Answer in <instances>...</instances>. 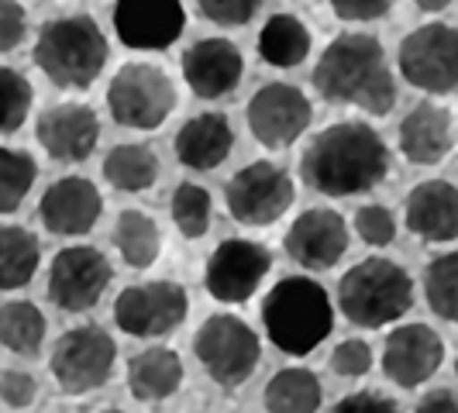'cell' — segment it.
Masks as SVG:
<instances>
[{
  "instance_id": "cell-1",
  "label": "cell",
  "mask_w": 458,
  "mask_h": 413,
  "mask_svg": "<svg viewBox=\"0 0 458 413\" xmlns=\"http://www.w3.org/2000/svg\"><path fill=\"white\" fill-rule=\"evenodd\" d=\"M390 176V148L366 121H338L310 138L300 180L321 197H359Z\"/></svg>"
},
{
  "instance_id": "cell-2",
  "label": "cell",
  "mask_w": 458,
  "mask_h": 413,
  "mask_svg": "<svg viewBox=\"0 0 458 413\" xmlns=\"http://www.w3.org/2000/svg\"><path fill=\"white\" fill-rule=\"evenodd\" d=\"M310 83L327 104H352L372 117H386L396 104V80L386 66V48L366 31L338 35L321 52Z\"/></svg>"
},
{
  "instance_id": "cell-3",
  "label": "cell",
  "mask_w": 458,
  "mask_h": 413,
  "mask_svg": "<svg viewBox=\"0 0 458 413\" xmlns=\"http://www.w3.org/2000/svg\"><path fill=\"white\" fill-rule=\"evenodd\" d=\"M262 327L283 355H310L335 331V303L318 279L286 275L262 299Z\"/></svg>"
},
{
  "instance_id": "cell-4",
  "label": "cell",
  "mask_w": 458,
  "mask_h": 413,
  "mask_svg": "<svg viewBox=\"0 0 458 413\" xmlns=\"http://www.w3.org/2000/svg\"><path fill=\"white\" fill-rule=\"evenodd\" d=\"M35 66L59 90H87L107 66V38L90 14L52 18L38 28Z\"/></svg>"
},
{
  "instance_id": "cell-5",
  "label": "cell",
  "mask_w": 458,
  "mask_h": 413,
  "mask_svg": "<svg viewBox=\"0 0 458 413\" xmlns=\"http://www.w3.org/2000/svg\"><path fill=\"white\" fill-rule=\"evenodd\" d=\"M413 307V279L393 258H362L338 282V310L355 327L379 331Z\"/></svg>"
},
{
  "instance_id": "cell-6",
  "label": "cell",
  "mask_w": 458,
  "mask_h": 413,
  "mask_svg": "<svg viewBox=\"0 0 458 413\" xmlns=\"http://www.w3.org/2000/svg\"><path fill=\"white\" fill-rule=\"evenodd\" d=\"M107 111L121 128L156 131L176 111V83L152 63H124L107 83Z\"/></svg>"
},
{
  "instance_id": "cell-7",
  "label": "cell",
  "mask_w": 458,
  "mask_h": 413,
  "mask_svg": "<svg viewBox=\"0 0 458 413\" xmlns=\"http://www.w3.org/2000/svg\"><path fill=\"white\" fill-rule=\"evenodd\" d=\"M297 197V186L283 165L259 159L242 165L225 186V204L234 224L242 228H269L276 224Z\"/></svg>"
},
{
  "instance_id": "cell-8",
  "label": "cell",
  "mask_w": 458,
  "mask_h": 413,
  "mask_svg": "<svg viewBox=\"0 0 458 413\" xmlns=\"http://www.w3.org/2000/svg\"><path fill=\"white\" fill-rule=\"evenodd\" d=\"M193 351H197L200 366L207 368V375L225 390L242 386L259 368V358H262L259 334L234 314L207 317L200 324V331L193 334Z\"/></svg>"
},
{
  "instance_id": "cell-9",
  "label": "cell",
  "mask_w": 458,
  "mask_h": 413,
  "mask_svg": "<svg viewBox=\"0 0 458 413\" xmlns=\"http://www.w3.org/2000/svg\"><path fill=\"white\" fill-rule=\"evenodd\" d=\"M396 63L403 80L424 93L458 90V24L431 21L400 42Z\"/></svg>"
},
{
  "instance_id": "cell-10",
  "label": "cell",
  "mask_w": 458,
  "mask_h": 413,
  "mask_svg": "<svg viewBox=\"0 0 458 413\" xmlns=\"http://www.w3.org/2000/svg\"><path fill=\"white\" fill-rule=\"evenodd\" d=\"M117 362V344L104 327H72L52 348V375L63 392H93L107 386Z\"/></svg>"
},
{
  "instance_id": "cell-11",
  "label": "cell",
  "mask_w": 458,
  "mask_h": 413,
  "mask_svg": "<svg viewBox=\"0 0 458 413\" xmlns=\"http://www.w3.org/2000/svg\"><path fill=\"white\" fill-rule=\"evenodd\" d=\"M190 299L173 279H152L121 290L114 299V324L131 338H165L186 321Z\"/></svg>"
},
{
  "instance_id": "cell-12",
  "label": "cell",
  "mask_w": 458,
  "mask_h": 413,
  "mask_svg": "<svg viewBox=\"0 0 458 413\" xmlns=\"http://www.w3.org/2000/svg\"><path fill=\"white\" fill-rule=\"evenodd\" d=\"M114 279V269L107 262V255L93 245H69L63 252H55L48 266V299L66 310V314H83L93 310L100 297L107 293Z\"/></svg>"
},
{
  "instance_id": "cell-13",
  "label": "cell",
  "mask_w": 458,
  "mask_h": 413,
  "mask_svg": "<svg viewBox=\"0 0 458 413\" xmlns=\"http://www.w3.org/2000/svg\"><path fill=\"white\" fill-rule=\"evenodd\" d=\"M249 131L266 148H290L314 121V107L307 93L293 83H266L245 107Z\"/></svg>"
},
{
  "instance_id": "cell-14",
  "label": "cell",
  "mask_w": 458,
  "mask_h": 413,
  "mask_svg": "<svg viewBox=\"0 0 458 413\" xmlns=\"http://www.w3.org/2000/svg\"><path fill=\"white\" fill-rule=\"evenodd\" d=\"M269 269H273V255L266 245L249 238H228L207 258L204 286L217 303H245L255 297Z\"/></svg>"
},
{
  "instance_id": "cell-15",
  "label": "cell",
  "mask_w": 458,
  "mask_h": 413,
  "mask_svg": "<svg viewBox=\"0 0 458 413\" xmlns=\"http://www.w3.org/2000/svg\"><path fill=\"white\" fill-rule=\"evenodd\" d=\"M186 28L183 0H117L114 31L135 52H162L180 42Z\"/></svg>"
},
{
  "instance_id": "cell-16",
  "label": "cell",
  "mask_w": 458,
  "mask_h": 413,
  "mask_svg": "<svg viewBox=\"0 0 458 413\" xmlns=\"http://www.w3.org/2000/svg\"><path fill=\"white\" fill-rule=\"evenodd\" d=\"M445 362V341L428 324H400L383 344V372L400 390L424 386Z\"/></svg>"
},
{
  "instance_id": "cell-17",
  "label": "cell",
  "mask_w": 458,
  "mask_h": 413,
  "mask_svg": "<svg viewBox=\"0 0 458 413\" xmlns=\"http://www.w3.org/2000/svg\"><path fill=\"white\" fill-rule=\"evenodd\" d=\"M283 249L293 262H300L310 273L331 269L348 252V224H344V217L338 210L310 206L283 234Z\"/></svg>"
},
{
  "instance_id": "cell-18",
  "label": "cell",
  "mask_w": 458,
  "mask_h": 413,
  "mask_svg": "<svg viewBox=\"0 0 458 413\" xmlns=\"http://www.w3.org/2000/svg\"><path fill=\"white\" fill-rule=\"evenodd\" d=\"M35 138L55 162H87L100 141V117L90 104L63 100L46 107L35 121Z\"/></svg>"
},
{
  "instance_id": "cell-19",
  "label": "cell",
  "mask_w": 458,
  "mask_h": 413,
  "mask_svg": "<svg viewBox=\"0 0 458 413\" xmlns=\"http://www.w3.org/2000/svg\"><path fill=\"white\" fill-rule=\"evenodd\" d=\"M104 214V197L93 180L83 176H63L42 193L38 217L46 224L48 234L59 238H76V234H90Z\"/></svg>"
},
{
  "instance_id": "cell-20",
  "label": "cell",
  "mask_w": 458,
  "mask_h": 413,
  "mask_svg": "<svg viewBox=\"0 0 458 413\" xmlns=\"http://www.w3.org/2000/svg\"><path fill=\"white\" fill-rule=\"evenodd\" d=\"M245 76L242 48L228 38H200L183 52V80L200 100H217L238 90Z\"/></svg>"
},
{
  "instance_id": "cell-21",
  "label": "cell",
  "mask_w": 458,
  "mask_h": 413,
  "mask_svg": "<svg viewBox=\"0 0 458 413\" xmlns=\"http://www.w3.org/2000/svg\"><path fill=\"white\" fill-rule=\"evenodd\" d=\"M452 148H455V124L448 107L435 100H420L400 121V152L413 165H437Z\"/></svg>"
},
{
  "instance_id": "cell-22",
  "label": "cell",
  "mask_w": 458,
  "mask_h": 413,
  "mask_svg": "<svg viewBox=\"0 0 458 413\" xmlns=\"http://www.w3.org/2000/svg\"><path fill=\"white\" fill-rule=\"evenodd\" d=\"M407 228L424 241H455L458 238V186L448 180H424L407 193Z\"/></svg>"
},
{
  "instance_id": "cell-23",
  "label": "cell",
  "mask_w": 458,
  "mask_h": 413,
  "mask_svg": "<svg viewBox=\"0 0 458 413\" xmlns=\"http://www.w3.org/2000/svg\"><path fill=\"white\" fill-rule=\"evenodd\" d=\"M176 159L183 169L193 173H210L231 156L234 148V131L225 114H197L190 117L183 128L176 131Z\"/></svg>"
},
{
  "instance_id": "cell-24",
  "label": "cell",
  "mask_w": 458,
  "mask_h": 413,
  "mask_svg": "<svg viewBox=\"0 0 458 413\" xmlns=\"http://www.w3.org/2000/svg\"><path fill=\"white\" fill-rule=\"evenodd\" d=\"M183 386V358L173 348H145L128 362V390L141 403L169 400Z\"/></svg>"
},
{
  "instance_id": "cell-25",
  "label": "cell",
  "mask_w": 458,
  "mask_h": 413,
  "mask_svg": "<svg viewBox=\"0 0 458 413\" xmlns=\"http://www.w3.org/2000/svg\"><path fill=\"white\" fill-rule=\"evenodd\" d=\"M100 169H104V180L114 186L117 193H145L159 180V156L148 145L124 141L107 152Z\"/></svg>"
},
{
  "instance_id": "cell-26",
  "label": "cell",
  "mask_w": 458,
  "mask_h": 413,
  "mask_svg": "<svg viewBox=\"0 0 458 413\" xmlns=\"http://www.w3.org/2000/svg\"><path fill=\"white\" fill-rule=\"evenodd\" d=\"M310 28L293 14H273L259 31V55L276 69H293L310 55Z\"/></svg>"
},
{
  "instance_id": "cell-27",
  "label": "cell",
  "mask_w": 458,
  "mask_h": 413,
  "mask_svg": "<svg viewBox=\"0 0 458 413\" xmlns=\"http://www.w3.org/2000/svg\"><path fill=\"white\" fill-rule=\"evenodd\" d=\"M42 266V241L28 228L0 224V293L28 286Z\"/></svg>"
},
{
  "instance_id": "cell-28",
  "label": "cell",
  "mask_w": 458,
  "mask_h": 413,
  "mask_svg": "<svg viewBox=\"0 0 458 413\" xmlns=\"http://www.w3.org/2000/svg\"><path fill=\"white\" fill-rule=\"evenodd\" d=\"M321 379L310 368H283L262 390L269 413H318L321 410Z\"/></svg>"
},
{
  "instance_id": "cell-29",
  "label": "cell",
  "mask_w": 458,
  "mask_h": 413,
  "mask_svg": "<svg viewBox=\"0 0 458 413\" xmlns=\"http://www.w3.org/2000/svg\"><path fill=\"white\" fill-rule=\"evenodd\" d=\"M48 324L42 317V310L28 299H11L0 307V344L11 351V355H21V358H35L46 344Z\"/></svg>"
},
{
  "instance_id": "cell-30",
  "label": "cell",
  "mask_w": 458,
  "mask_h": 413,
  "mask_svg": "<svg viewBox=\"0 0 458 413\" xmlns=\"http://www.w3.org/2000/svg\"><path fill=\"white\" fill-rule=\"evenodd\" d=\"M114 249L131 269H148L162 252L159 224L145 210H121L114 224Z\"/></svg>"
},
{
  "instance_id": "cell-31",
  "label": "cell",
  "mask_w": 458,
  "mask_h": 413,
  "mask_svg": "<svg viewBox=\"0 0 458 413\" xmlns=\"http://www.w3.org/2000/svg\"><path fill=\"white\" fill-rule=\"evenodd\" d=\"M38 180V162L21 148L0 145V214H14Z\"/></svg>"
},
{
  "instance_id": "cell-32",
  "label": "cell",
  "mask_w": 458,
  "mask_h": 413,
  "mask_svg": "<svg viewBox=\"0 0 458 413\" xmlns=\"http://www.w3.org/2000/svg\"><path fill=\"white\" fill-rule=\"evenodd\" d=\"M424 297L437 317L458 324V252L437 255L424 269Z\"/></svg>"
},
{
  "instance_id": "cell-33",
  "label": "cell",
  "mask_w": 458,
  "mask_h": 413,
  "mask_svg": "<svg viewBox=\"0 0 458 413\" xmlns=\"http://www.w3.org/2000/svg\"><path fill=\"white\" fill-rule=\"evenodd\" d=\"M173 224L180 228L183 238L197 241L210 231V214H214V200L200 183H180L173 193Z\"/></svg>"
},
{
  "instance_id": "cell-34",
  "label": "cell",
  "mask_w": 458,
  "mask_h": 413,
  "mask_svg": "<svg viewBox=\"0 0 458 413\" xmlns=\"http://www.w3.org/2000/svg\"><path fill=\"white\" fill-rule=\"evenodd\" d=\"M35 90L24 80V72L11 66H0V138L14 135L31 111Z\"/></svg>"
},
{
  "instance_id": "cell-35",
  "label": "cell",
  "mask_w": 458,
  "mask_h": 413,
  "mask_svg": "<svg viewBox=\"0 0 458 413\" xmlns=\"http://www.w3.org/2000/svg\"><path fill=\"white\" fill-rule=\"evenodd\" d=\"M355 234H359L366 245H372V249L390 245L393 238H396V221H393L390 206H383V204L359 206V214H355Z\"/></svg>"
},
{
  "instance_id": "cell-36",
  "label": "cell",
  "mask_w": 458,
  "mask_h": 413,
  "mask_svg": "<svg viewBox=\"0 0 458 413\" xmlns=\"http://www.w3.org/2000/svg\"><path fill=\"white\" fill-rule=\"evenodd\" d=\"M200 14L221 28H242L259 14L262 0H197Z\"/></svg>"
},
{
  "instance_id": "cell-37",
  "label": "cell",
  "mask_w": 458,
  "mask_h": 413,
  "mask_svg": "<svg viewBox=\"0 0 458 413\" xmlns=\"http://www.w3.org/2000/svg\"><path fill=\"white\" fill-rule=\"evenodd\" d=\"M372 368V348L362 338H344L335 351H331V372L342 379H359Z\"/></svg>"
},
{
  "instance_id": "cell-38",
  "label": "cell",
  "mask_w": 458,
  "mask_h": 413,
  "mask_svg": "<svg viewBox=\"0 0 458 413\" xmlns=\"http://www.w3.org/2000/svg\"><path fill=\"white\" fill-rule=\"evenodd\" d=\"M35 392H38V383L28 375V372H18V368H4L0 372V400L11 407V410H24L35 403Z\"/></svg>"
},
{
  "instance_id": "cell-39",
  "label": "cell",
  "mask_w": 458,
  "mask_h": 413,
  "mask_svg": "<svg viewBox=\"0 0 458 413\" xmlns=\"http://www.w3.org/2000/svg\"><path fill=\"white\" fill-rule=\"evenodd\" d=\"M24 31H28V18H24L21 4L18 0H0V55L14 52L18 42H24Z\"/></svg>"
},
{
  "instance_id": "cell-40",
  "label": "cell",
  "mask_w": 458,
  "mask_h": 413,
  "mask_svg": "<svg viewBox=\"0 0 458 413\" xmlns=\"http://www.w3.org/2000/svg\"><path fill=\"white\" fill-rule=\"evenodd\" d=\"M331 413H403L396 407V400L383 396L376 390H359V392H348L335 403Z\"/></svg>"
},
{
  "instance_id": "cell-41",
  "label": "cell",
  "mask_w": 458,
  "mask_h": 413,
  "mask_svg": "<svg viewBox=\"0 0 458 413\" xmlns=\"http://www.w3.org/2000/svg\"><path fill=\"white\" fill-rule=\"evenodd\" d=\"M393 7V0H331V11L342 21H376L386 18Z\"/></svg>"
},
{
  "instance_id": "cell-42",
  "label": "cell",
  "mask_w": 458,
  "mask_h": 413,
  "mask_svg": "<svg viewBox=\"0 0 458 413\" xmlns=\"http://www.w3.org/2000/svg\"><path fill=\"white\" fill-rule=\"evenodd\" d=\"M413 413H458V392L455 390H431Z\"/></svg>"
},
{
  "instance_id": "cell-43",
  "label": "cell",
  "mask_w": 458,
  "mask_h": 413,
  "mask_svg": "<svg viewBox=\"0 0 458 413\" xmlns=\"http://www.w3.org/2000/svg\"><path fill=\"white\" fill-rule=\"evenodd\" d=\"M413 4H417L420 11H445L452 0H413Z\"/></svg>"
},
{
  "instance_id": "cell-44",
  "label": "cell",
  "mask_w": 458,
  "mask_h": 413,
  "mask_svg": "<svg viewBox=\"0 0 458 413\" xmlns=\"http://www.w3.org/2000/svg\"><path fill=\"white\" fill-rule=\"evenodd\" d=\"M100 413H124V410H100Z\"/></svg>"
},
{
  "instance_id": "cell-45",
  "label": "cell",
  "mask_w": 458,
  "mask_h": 413,
  "mask_svg": "<svg viewBox=\"0 0 458 413\" xmlns=\"http://www.w3.org/2000/svg\"><path fill=\"white\" fill-rule=\"evenodd\" d=\"M455 375H458V358H455Z\"/></svg>"
}]
</instances>
